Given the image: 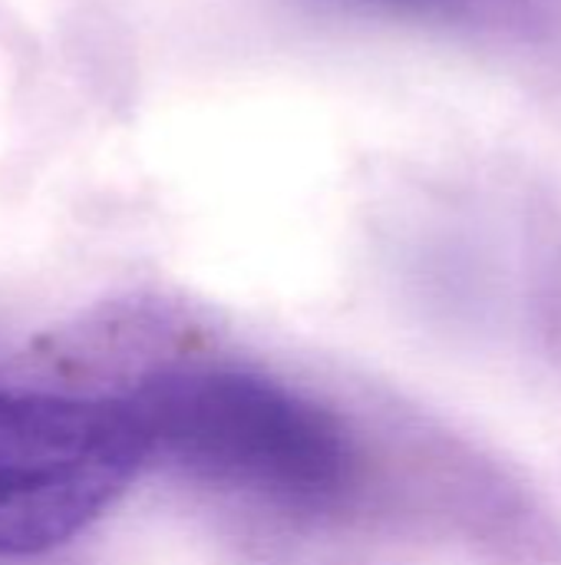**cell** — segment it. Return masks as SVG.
I'll use <instances>...</instances> for the list:
<instances>
[{
	"mask_svg": "<svg viewBox=\"0 0 561 565\" xmlns=\"http://www.w3.org/2000/svg\"><path fill=\"white\" fill-rule=\"evenodd\" d=\"M129 401L149 457L162 454L205 483L281 507L327 510L357 480L344 427L274 381L235 371L175 374L145 384Z\"/></svg>",
	"mask_w": 561,
	"mask_h": 565,
	"instance_id": "cell-1",
	"label": "cell"
},
{
	"mask_svg": "<svg viewBox=\"0 0 561 565\" xmlns=\"http://www.w3.org/2000/svg\"><path fill=\"white\" fill-rule=\"evenodd\" d=\"M149 460L132 401L0 391V556L46 553L89 526Z\"/></svg>",
	"mask_w": 561,
	"mask_h": 565,
	"instance_id": "cell-2",
	"label": "cell"
}]
</instances>
